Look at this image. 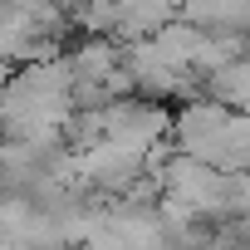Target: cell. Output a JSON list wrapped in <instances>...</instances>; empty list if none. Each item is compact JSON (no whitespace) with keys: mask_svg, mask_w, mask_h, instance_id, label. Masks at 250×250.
I'll use <instances>...</instances> for the list:
<instances>
[{"mask_svg":"<svg viewBox=\"0 0 250 250\" xmlns=\"http://www.w3.org/2000/svg\"><path fill=\"white\" fill-rule=\"evenodd\" d=\"M152 182L157 196L167 206H182L191 216L206 221H226L235 216V196H240V172H221L211 162H196L187 152H162L152 162Z\"/></svg>","mask_w":250,"mask_h":250,"instance_id":"2","label":"cell"},{"mask_svg":"<svg viewBox=\"0 0 250 250\" xmlns=\"http://www.w3.org/2000/svg\"><path fill=\"white\" fill-rule=\"evenodd\" d=\"M201 93L216 98V103H226L230 113H250V49H245L240 59H230L226 69H216V74L201 83Z\"/></svg>","mask_w":250,"mask_h":250,"instance_id":"3","label":"cell"},{"mask_svg":"<svg viewBox=\"0 0 250 250\" xmlns=\"http://www.w3.org/2000/svg\"><path fill=\"white\" fill-rule=\"evenodd\" d=\"M0 191H5V157H0Z\"/></svg>","mask_w":250,"mask_h":250,"instance_id":"4","label":"cell"},{"mask_svg":"<svg viewBox=\"0 0 250 250\" xmlns=\"http://www.w3.org/2000/svg\"><path fill=\"white\" fill-rule=\"evenodd\" d=\"M172 152H187L196 162H211L221 172H245L250 167V138H245V113H230L216 98H187L172 113L167 128Z\"/></svg>","mask_w":250,"mask_h":250,"instance_id":"1","label":"cell"}]
</instances>
